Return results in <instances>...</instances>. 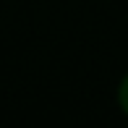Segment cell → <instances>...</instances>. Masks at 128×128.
I'll use <instances>...</instances> for the list:
<instances>
[{"instance_id":"cell-1","label":"cell","mask_w":128,"mask_h":128,"mask_svg":"<svg viewBox=\"0 0 128 128\" xmlns=\"http://www.w3.org/2000/svg\"><path fill=\"white\" fill-rule=\"evenodd\" d=\"M118 102H120V110L128 115V73L123 76V81L118 86Z\"/></svg>"}]
</instances>
